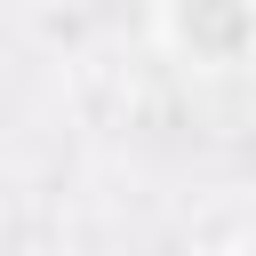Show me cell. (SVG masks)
<instances>
[{
	"label": "cell",
	"mask_w": 256,
	"mask_h": 256,
	"mask_svg": "<svg viewBox=\"0 0 256 256\" xmlns=\"http://www.w3.org/2000/svg\"><path fill=\"white\" fill-rule=\"evenodd\" d=\"M152 40L192 80L248 72L256 64V0H160L152 8Z\"/></svg>",
	"instance_id": "1"
},
{
	"label": "cell",
	"mask_w": 256,
	"mask_h": 256,
	"mask_svg": "<svg viewBox=\"0 0 256 256\" xmlns=\"http://www.w3.org/2000/svg\"><path fill=\"white\" fill-rule=\"evenodd\" d=\"M192 256H240V248H192Z\"/></svg>",
	"instance_id": "2"
}]
</instances>
